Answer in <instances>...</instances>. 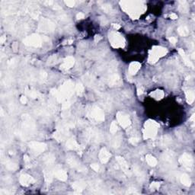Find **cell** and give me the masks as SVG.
Returning <instances> with one entry per match:
<instances>
[{"instance_id":"41","label":"cell","mask_w":195,"mask_h":195,"mask_svg":"<svg viewBox=\"0 0 195 195\" xmlns=\"http://www.w3.org/2000/svg\"><path fill=\"white\" fill-rule=\"evenodd\" d=\"M26 92H27L28 95L32 98H39V96H41V94L38 92L34 91V90H27Z\"/></svg>"},{"instance_id":"14","label":"cell","mask_w":195,"mask_h":195,"mask_svg":"<svg viewBox=\"0 0 195 195\" xmlns=\"http://www.w3.org/2000/svg\"><path fill=\"white\" fill-rule=\"evenodd\" d=\"M179 162L181 165H182L186 169L191 170L193 166V163H194V159H193L192 156L189 153H184V154L181 156L179 158Z\"/></svg>"},{"instance_id":"18","label":"cell","mask_w":195,"mask_h":195,"mask_svg":"<svg viewBox=\"0 0 195 195\" xmlns=\"http://www.w3.org/2000/svg\"><path fill=\"white\" fill-rule=\"evenodd\" d=\"M98 157L101 162H102V164H105V163H107L109 161L110 158L111 157V154L109 152V151L106 148L104 147L102 148L100 150V152H99Z\"/></svg>"},{"instance_id":"24","label":"cell","mask_w":195,"mask_h":195,"mask_svg":"<svg viewBox=\"0 0 195 195\" xmlns=\"http://www.w3.org/2000/svg\"><path fill=\"white\" fill-rule=\"evenodd\" d=\"M98 95L99 96H100L101 98V102H102V103L103 105L104 106V108H107L108 110L111 109V104H112V102H111V99L110 98V97L108 96V95H107L106 94H104V93H99L98 92Z\"/></svg>"},{"instance_id":"25","label":"cell","mask_w":195,"mask_h":195,"mask_svg":"<svg viewBox=\"0 0 195 195\" xmlns=\"http://www.w3.org/2000/svg\"><path fill=\"white\" fill-rule=\"evenodd\" d=\"M141 67V65L140 62H133L130 64L129 66V69H128V72L130 76H134L136 75L140 70Z\"/></svg>"},{"instance_id":"47","label":"cell","mask_w":195,"mask_h":195,"mask_svg":"<svg viewBox=\"0 0 195 195\" xmlns=\"http://www.w3.org/2000/svg\"><path fill=\"white\" fill-rule=\"evenodd\" d=\"M139 141H140V140H139V138H137V137H131V138H130V140H129V142L132 144L137 143Z\"/></svg>"},{"instance_id":"30","label":"cell","mask_w":195,"mask_h":195,"mask_svg":"<svg viewBox=\"0 0 195 195\" xmlns=\"http://www.w3.org/2000/svg\"><path fill=\"white\" fill-rule=\"evenodd\" d=\"M83 80H84L85 82L87 85L92 87V88H95L97 86L96 84H95V79L92 75L86 74L85 76H83Z\"/></svg>"},{"instance_id":"16","label":"cell","mask_w":195,"mask_h":195,"mask_svg":"<svg viewBox=\"0 0 195 195\" xmlns=\"http://www.w3.org/2000/svg\"><path fill=\"white\" fill-rule=\"evenodd\" d=\"M29 147L35 152L41 153L43 152L47 149V145L43 142H37V141H31L28 143Z\"/></svg>"},{"instance_id":"53","label":"cell","mask_w":195,"mask_h":195,"mask_svg":"<svg viewBox=\"0 0 195 195\" xmlns=\"http://www.w3.org/2000/svg\"><path fill=\"white\" fill-rule=\"evenodd\" d=\"M21 102L24 104L27 103V98L24 96H22V98H21Z\"/></svg>"},{"instance_id":"9","label":"cell","mask_w":195,"mask_h":195,"mask_svg":"<svg viewBox=\"0 0 195 195\" xmlns=\"http://www.w3.org/2000/svg\"><path fill=\"white\" fill-rule=\"evenodd\" d=\"M162 162L163 165L166 168H173L175 167V153L172 150H166L162 155Z\"/></svg>"},{"instance_id":"15","label":"cell","mask_w":195,"mask_h":195,"mask_svg":"<svg viewBox=\"0 0 195 195\" xmlns=\"http://www.w3.org/2000/svg\"><path fill=\"white\" fill-rule=\"evenodd\" d=\"M117 119H118L119 124L123 128H128L131 124V121H130L129 116L122 111H118L117 113Z\"/></svg>"},{"instance_id":"19","label":"cell","mask_w":195,"mask_h":195,"mask_svg":"<svg viewBox=\"0 0 195 195\" xmlns=\"http://www.w3.org/2000/svg\"><path fill=\"white\" fill-rule=\"evenodd\" d=\"M90 188L95 194H104V189H102V184L100 181H95L90 183Z\"/></svg>"},{"instance_id":"36","label":"cell","mask_w":195,"mask_h":195,"mask_svg":"<svg viewBox=\"0 0 195 195\" xmlns=\"http://www.w3.org/2000/svg\"><path fill=\"white\" fill-rule=\"evenodd\" d=\"M122 141V137L121 135H117L111 140V146L114 148H118L120 146H121Z\"/></svg>"},{"instance_id":"11","label":"cell","mask_w":195,"mask_h":195,"mask_svg":"<svg viewBox=\"0 0 195 195\" xmlns=\"http://www.w3.org/2000/svg\"><path fill=\"white\" fill-rule=\"evenodd\" d=\"M55 24L50 19L43 18L38 25V31L42 32H53L55 30Z\"/></svg>"},{"instance_id":"48","label":"cell","mask_w":195,"mask_h":195,"mask_svg":"<svg viewBox=\"0 0 195 195\" xmlns=\"http://www.w3.org/2000/svg\"><path fill=\"white\" fill-rule=\"evenodd\" d=\"M150 187L152 189H158L160 187V184L158 182H153L150 185Z\"/></svg>"},{"instance_id":"31","label":"cell","mask_w":195,"mask_h":195,"mask_svg":"<svg viewBox=\"0 0 195 195\" xmlns=\"http://www.w3.org/2000/svg\"><path fill=\"white\" fill-rule=\"evenodd\" d=\"M178 52H179V53H180L181 57H182V59H183V60H184V63H185L186 65L188 66V67H191V68H193V69H194V64H193L192 62H191V61H190L189 58H188V56L186 55L185 52H184V50H183V49H178Z\"/></svg>"},{"instance_id":"43","label":"cell","mask_w":195,"mask_h":195,"mask_svg":"<svg viewBox=\"0 0 195 195\" xmlns=\"http://www.w3.org/2000/svg\"><path fill=\"white\" fill-rule=\"evenodd\" d=\"M70 105H71L70 101H68V100L64 101V103L62 104V110H67L69 107H70Z\"/></svg>"},{"instance_id":"13","label":"cell","mask_w":195,"mask_h":195,"mask_svg":"<svg viewBox=\"0 0 195 195\" xmlns=\"http://www.w3.org/2000/svg\"><path fill=\"white\" fill-rule=\"evenodd\" d=\"M67 162L69 164V166L79 171V172H85L87 171V168H85L84 165H82L74 156H71V155H69V156H67Z\"/></svg>"},{"instance_id":"58","label":"cell","mask_w":195,"mask_h":195,"mask_svg":"<svg viewBox=\"0 0 195 195\" xmlns=\"http://www.w3.org/2000/svg\"><path fill=\"white\" fill-rule=\"evenodd\" d=\"M6 41V37H5V36H2V38H1V43H3Z\"/></svg>"},{"instance_id":"49","label":"cell","mask_w":195,"mask_h":195,"mask_svg":"<svg viewBox=\"0 0 195 195\" xmlns=\"http://www.w3.org/2000/svg\"><path fill=\"white\" fill-rule=\"evenodd\" d=\"M91 168L94 171H95V172H98L99 169H100V167H99V165L98 164H95V163H94V164L91 165Z\"/></svg>"},{"instance_id":"20","label":"cell","mask_w":195,"mask_h":195,"mask_svg":"<svg viewBox=\"0 0 195 195\" xmlns=\"http://www.w3.org/2000/svg\"><path fill=\"white\" fill-rule=\"evenodd\" d=\"M19 182L23 186H28L31 184H34L35 182V180L33 177H31V175H28V174H23L20 176L19 178Z\"/></svg>"},{"instance_id":"38","label":"cell","mask_w":195,"mask_h":195,"mask_svg":"<svg viewBox=\"0 0 195 195\" xmlns=\"http://www.w3.org/2000/svg\"><path fill=\"white\" fill-rule=\"evenodd\" d=\"M178 34H180L181 36L183 37H186L189 34V30L186 26L184 25H182L178 28Z\"/></svg>"},{"instance_id":"5","label":"cell","mask_w":195,"mask_h":195,"mask_svg":"<svg viewBox=\"0 0 195 195\" xmlns=\"http://www.w3.org/2000/svg\"><path fill=\"white\" fill-rule=\"evenodd\" d=\"M167 52H168L167 49L162 48V47H154L149 52V62L150 63H155L161 57H164Z\"/></svg>"},{"instance_id":"1","label":"cell","mask_w":195,"mask_h":195,"mask_svg":"<svg viewBox=\"0 0 195 195\" xmlns=\"http://www.w3.org/2000/svg\"><path fill=\"white\" fill-rule=\"evenodd\" d=\"M121 5L122 8L133 19L138 18L141 14L143 13L145 10L143 2L124 1L121 2Z\"/></svg>"},{"instance_id":"4","label":"cell","mask_w":195,"mask_h":195,"mask_svg":"<svg viewBox=\"0 0 195 195\" xmlns=\"http://www.w3.org/2000/svg\"><path fill=\"white\" fill-rule=\"evenodd\" d=\"M109 41L111 43V45L114 48H124L125 41L124 38L117 31H111L108 34Z\"/></svg>"},{"instance_id":"37","label":"cell","mask_w":195,"mask_h":195,"mask_svg":"<svg viewBox=\"0 0 195 195\" xmlns=\"http://www.w3.org/2000/svg\"><path fill=\"white\" fill-rule=\"evenodd\" d=\"M102 9L103 10L104 12H105L106 13H109V14H112L114 12V10H113L112 6L111 5L108 4V3H104L102 2L100 6Z\"/></svg>"},{"instance_id":"39","label":"cell","mask_w":195,"mask_h":195,"mask_svg":"<svg viewBox=\"0 0 195 195\" xmlns=\"http://www.w3.org/2000/svg\"><path fill=\"white\" fill-rule=\"evenodd\" d=\"M179 10L182 12V13H186L188 10V2L186 1H180L179 2Z\"/></svg>"},{"instance_id":"50","label":"cell","mask_w":195,"mask_h":195,"mask_svg":"<svg viewBox=\"0 0 195 195\" xmlns=\"http://www.w3.org/2000/svg\"><path fill=\"white\" fill-rule=\"evenodd\" d=\"M65 3L69 7H73L75 6V1L72 0H68V1H65Z\"/></svg>"},{"instance_id":"2","label":"cell","mask_w":195,"mask_h":195,"mask_svg":"<svg viewBox=\"0 0 195 195\" xmlns=\"http://www.w3.org/2000/svg\"><path fill=\"white\" fill-rule=\"evenodd\" d=\"M74 88V83L71 80H68L62 84L59 90L52 89L51 93L56 96L59 102H62L72 96Z\"/></svg>"},{"instance_id":"29","label":"cell","mask_w":195,"mask_h":195,"mask_svg":"<svg viewBox=\"0 0 195 195\" xmlns=\"http://www.w3.org/2000/svg\"><path fill=\"white\" fill-rule=\"evenodd\" d=\"M133 171L140 182H142V181L145 180V175H144L143 172L140 169V167L137 166V165H133Z\"/></svg>"},{"instance_id":"40","label":"cell","mask_w":195,"mask_h":195,"mask_svg":"<svg viewBox=\"0 0 195 195\" xmlns=\"http://www.w3.org/2000/svg\"><path fill=\"white\" fill-rule=\"evenodd\" d=\"M75 90H76L78 95H82L84 92V86L81 82H77L76 86H75Z\"/></svg>"},{"instance_id":"26","label":"cell","mask_w":195,"mask_h":195,"mask_svg":"<svg viewBox=\"0 0 195 195\" xmlns=\"http://www.w3.org/2000/svg\"><path fill=\"white\" fill-rule=\"evenodd\" d=\"M2 163L4 164L5 166H6L7 169L12 171V172H15V171H16L18 168V165L15 164V162H12L11 160L8 159V158H5V159L2 158Z\"/></svg>"},{"instance_id":"12","label":"cell","mask_w":195,"mask_h":195,"mask_svg":"<svg viewBox=\"0 0 195 195\" xmlns=\"http://www.w3.org/2000/svg\"><path fill=\"white\" fill-rule=\"evenodd\" d=\"M22 120H23V128L26 132L31 133L35 130V122L28 114H24L22 116Z\"/></svg>"},{"instance_id":"7","label":"cell","mask_w":195,"mask_h":195,"mask_svg":"<svg viewBox=\"0 0 195 195\" xmlns=\"http://www.w3.org/2000/svg\"><path fill=\"white\" fill-rule=\"evenodd\" d=\"M88 117L92 121L98 122V123L104 121V113L103 110L96 105L92 107V108L88 111Z\"/></svg>"},{"instance_id":"42","label":"cell","mask_w":195,"mask_h":195,"mask_svg":"<svg viewBox=\"0 0 195 195\" xmlns=\"http://www.w3.org/2000/svg\"><path fill=\"white\" fill-rule=\"evenodd\" d=\"M118 131V124L115 121H113L111 124V128H110V132L112 134H115Z\"/></svg>"},{"instance_id":"44","label":"cell","mask_w":195,"mask_h":195,"mask_svg":"<svg viewBox=\"0 0 195 195\" xmlns=\"http://www.w3.org/2000/svg\"><path fill=\"white\" fill-rule=\"evenodd\" d=\"M56 60H57V57H56V56H53V57H50V58L48 59V64H49V65H52V64L55 63Z\"/></svg>"},{"instance_id":"35","label":"cell","mask_w":195,"mask_h":195,"mask_svg":"<svg viewBox=\"0 0 195 195\" xmlns=\"http://www.w3.org/2000/svg\"><path fill=\"white\" fill-rule=\"evenodd\" d=\"M146 162L148 163L150 166L152 167H154L156 166V165H157L158 162H157V159H156V158L154 157V156H152V155L150 154H148L146 156Z\"/></svg>"},{"instance_id":"17","label":"cell","mask_w":195,"mask_h":195,"mask_svg":"<svg viewBox=\"0 0 195 195\" xmlns=\"http://www.w3.org/2000/svg\"><path fill=\"white\" fill-rule=\"evenodd\" d=\"M116 160L118 162V164H119L122 171H123L127 175H129V176H130V175H131V172H130V168H129V165L128 164V162H126V160H125L123 157H121V156H117Z\"/></svg>"},{"instance_id":"8","label":"cell","mask_w":195,"mask_h":195,"mask_svg":"<svg viewBox=\"0 0 195 195\" xmlns=\"http://www.w3.org/2000/svg\"><path fill=\"white\" fill-rule=\"evenodd\" d=\"M23 43L24 45L34 48H40L42 46L43 41L41 37L38 34H33L31 35L24 38Z\"/></svg>"},{"instance_id":"54","label":"cell","mask_w":195,"mask_h":195,"mask_svg":"<svg viewBox=\"0 0 195 195\" xmlns=\"http://www.w3.org/2000/svg\"><path fill=\"white\" fill-rule=\"evenodd\" d=\"M44 4L47 5V6H51V5L54 4V2H52V1H46L44 2Z\"/></svg>"},{"instance_id":"33","label":"cell","mask_w":195,"mask_h":195,"mask_svg":"<svg viewBox=\"0 0 195 195\" xmlns=\"http://www.w3.org/2000/svg\"><path fill=\"white\" fill-rule=\"evenodd\" d=\"M55 156L54 155L51 154V153H49V154L45 155L44 157H43V162L46 163L48 165H53L55 162Z\"/></svg>"},{"instance_id":"34","label":"cell","mask_w":195,"mask_h":195,"mask_svg":"<svg viewBox=\"0 0 195 195\" xmlns=\"http://www.w3.org/2000/svg\"><path fill=\"white\" fill-rule=\"evenodd\" d=\"M181 182L186 187H190L191 184V180L187 174H182L180 176Z\"/></svg>"},{"instance_id":"46","label":"cell","mask_w":195,"mask_h":195,"mask_svg":"<svg viewBox=\"0 0 195 195\" xmlns=\"http://www.w3.org/2000/svg\"><path fill=\"white\" fill-rule=\"evenodd\" d=\"M127 193H128V194H139V192L137 191V189L134 188H128Z\"/></svg>"},{"instance_id":"21","label":"cell","mask_w":195,"mask_h":195,"mask_svg":"<svg viewBox=\"0 0 195 195\" xmlns=\"http://www.w3.org/2000/svg\"><path fill=\"white\" fill-rule=\"evenodd\" d=\"M54 176L58 178L59 180L62 181V182H65L67 180V173L63 169L60 168L59 166L54 167Z\"/></svg>"},{"instance_id":"56","label":"cell","mask_w":195,"mask_h":195,"mask_svg":"<svg viewBox=\"0 0 195 195\" xmlns=\"http://www.w3.org/2000/svg\"><path fill=\"white\" fill-rule=\"evenodd\" d=\"M170 18H172V19H176L177 18H178V16H177V15L176 14H175V13H172V14H171V15H170Z\"/></svg>"},{"instance_id":"28","label":"cell","mask_w":195,"mask_h":195,"mask_svg":"<svg viewBox=\"0 0 195 195\" xmlns=\"http://www.w3.org/2000/svg\"><path fill=\"white\" fill-rule=\"evenodd\" d=\"M172 137L168 135H165L162 137L161 138L159 139L158 144H159V146H162V147H165V146H169L170 144L172 143Z\"/></svg>"},{"instance_id":"10","label":"cell","mask_w":195,"mask_h":195,"mask_svg":"<svg viewBox=\"0 0 195 195\" xmlns=\"http://www.w3.org/2000/svg\"><path fill=\"white\" fill-rule=\"evenodd\" d=\"M85 137L92 142H100L102 140V134L99 130L94 128H88L85 131Z\"/></svg>"},{"instance_id":"52","label":"cell","mask_w":195,"mask_h":195,"mask_svg":"<svg viewBox=\"0 0 195 195\" xmlns=\"http://www.w3.org/2000/svg\"><path fill=\"white\" fill-rule=\"evenodd\" d=\"M169 41L172 44H175L177 43V39L175 38H174V37H172V38H169Z\"/></svg>"},{"instance_id":"55","label":"cell","mask_w":195,"mask_h":195,"mask_svg":"<svg viewBox=\"0 0 195 195\" xmlns=\"http://www.w3.org/2000/svg\"><path fill=\"white\" fill-rule=\"evenodd\" d=\"M112 26L114 28L116 29V30H118V29L121 28V26H120L119 24H112Z\"/></svg>"},{"instance_id":"45","label":"cell","mask_w":195,"mask_h":195,"mask_svg":"<svg viewBox=\"0 0 195 195\" xmlns=\"http://www.w3.org/2000/svg\"><path fill=\"white\" fill-rule=\"evenodd\" d=\"M47 77H48V74H47V72H44V71H41V73H40V79L43 81V80H46Z\"/></svg>"},{"instance_id":"32","label":"cell","mask_w":195,"mask_h":195,"mask_svg":"<svg viewBox=\"0 0 195 195\" xmlns=\"http://www.w3.org/2000/svg\"><path fill=\"white\" fill-rule=\"evenodd\" d=\"M185 95H186V98H187V102L189 104H191L194 102V98H195V95L194 92L193 90L188 89L185 90Z\"/></svg>"},{"instance_id":"51","label":"cell","mask_w":195,"mask_h":195,"mask_svg":"<svg viewBox=\"0 0 195 195\" xmlns=\"http://www.w3.org/2000/svg\"><path fill=\"white\" fill-rule=\"evenodd\" d=\"M76 18L78 19H82L85 18V15L83 13H82V12H79V13H78L76 15Z\"/></svg>"},{"instance_id":"3","label":"cell","mask_w":195,"mask_h":195,"mask_svg":"<svg viewBox=\"0 0 195 195\" xmlns=\"http://www.w3.org/2000/svg\"><path fill=\"white\" fill-rule=\"evenodd\" d=\"M159 125L156 121L149 120L145 123L143 129V138L145 140L153 139L156 137Z\"/></svg>"},{"instance_id":"57","label":"cell","mask_w":195,"mask_h":195,"mask_svg":"<svg viewBox=\"0 0 195 195\" xmlns=\"http://www.w3.org/2000/svg\"><path fill=\"white\" fill-rule=\"evenodd\" d=\"M24 161H25V162H29V161H30V159H29V157L27 156V155H24Z\"/></svg>"},{"instance_id":"6","label":"cell","mask_w":195,"mask_h":195,"mask_svg":"<svg viewBox=\"0 0 195 195\" xmlns=\"http://www.w3.org/2000/svg\"><path fill=\"white\" fill-rule=\"evenodd\" d=\"M107 82L111 86H115L121 84V80L119 74L116 72L115 67H108V71L107 74Z\"/></svg>"},{"instance_id":"27","label":"cell","mask_w":195,"mask_h":195,"mask_svg":"<svg viewBox=\"0 0 195 195\" xmlns=\"http://www.w3.org/2000/svg\"><path fill=\"white\" fill-rule=\"evenodd\" d=\"M72 188L75 190L76 191H77V193H80L85 189L86 188V183L82 181H79V182H75L72 183Z\"/></svg>"},{"instance_id":"22","label":"cell","mask_w":195,"mask_h":195,"mask_svg":"<svg viewBox=\"0 0 195 195\" xmlns=\"http://www.w3.org/2000/svg\"><path fill=\"white\" fill-rule=\"evenodd\" d=\"M67 148L69 149H71V150H76L78 152H82V147L78 144V142H76V140L73 137L68 139L67 142Z\"/></svg>"},{"instance_id":"23","label":"cell","mask_w":195,"mask_h":195,"mask_svg":"<svg viewBox=\"0 0 195 195\" xmlns=\"http://www.w3.org/2000/svg\"><path fill=\"white\" fill-rule=\"evenodd\" d=\"M75 64V59L72 57H67L64 59L62 63L60 65V69L62 70H67V69L72 68Z\"/></svg>"}]
</instances>
